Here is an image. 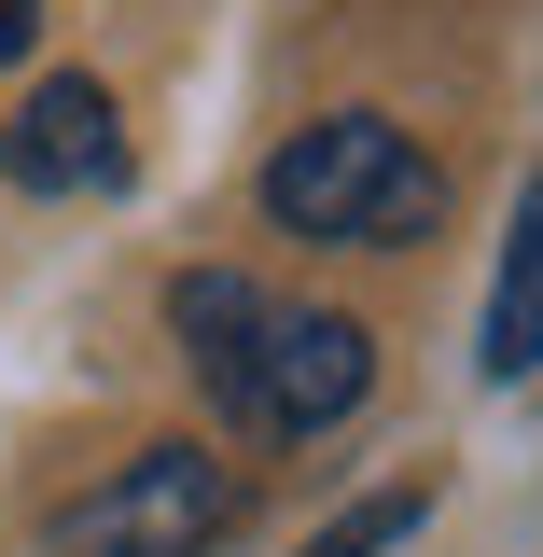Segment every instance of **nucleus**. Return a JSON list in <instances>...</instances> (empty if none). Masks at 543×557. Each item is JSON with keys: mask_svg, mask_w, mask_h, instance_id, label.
Here are the masks:
<instances>
[{"mask_svg": "<svg viewBox=\"0 0 543 557\" xmlns=\"http://www.w3.org/2000/svg\"><path fill=\"white\" fill-rule=\"evenodd\" d=\"M266 278H237V265H182L168 278V335H182V362L209 376V405H237V362H251V335H266Z\"/></svg>", "mask_w": 543, "mask_h": 557, "instance_id": "obj_5", "label": "nucleus"}, {"mask_svg": "<svg viewBox=\"0 0 543 557\" xmlns=\"http://www.w3.org/2000/svg\"><path fill=\"white\" fill-rule=\"evenodd\" d=\"M488 376L516 391L543 376V182L516 196V237H502V293H488Z\"/></svg>", "mask_w": 543, "mask_h": 557, "instance_id": "obj_6", "label": "nucleus"}, {"mask_svg": "<svg viewBox=\"0 0 543 557\" xmlns=\"http://www.w3.org/2000/svg\"><path fill=\"white\" fill-rule=\"evenodd\" d=\"M237 502H251L237 460L182 432V446H139L126 474L84 487V502L57 516V557H209L223 530H237Z\"/></svg>", "mask_w": 543, "mask_h": 557, "instance_id": "obj_2", "label": "nucleus"}, {"mask_svg": "<svg viewBox=\"0 0 543 557\" xmlns=\"http://www.w3.org/2000/svg\"><path fill=\"white\" fill-rule=\"evenodd\" d=\"M418 516H432V474H405V487H362V502H348V516H335V530H321L307 557H391V544L418 530Z\"/></svg>", "mask_w": 543, "mask_h": 557, "instance_id": "obj_7", "label": "nucleus"}, {"mask_svg": "<svg viewBox=\"0 0 543 557\" xmlns=\"http://www.w3.org/2000/svg\"><path fill=\"white\" fill-rule=\"evenodd\" d=\"M28 28H42V0H0V57H28Z\"/></svg>", "mask_w": 543, "mask_h": 557, "instance_id": "obj_8", "label": "nucleus"}, {"mask_svg": "<svg viewBox=\"0 0 543 557\" xmlns=\"http://www.w3.org/2000/svg\"><path fill=\"white\" fill-rule=\"evenodd\" d=\"M0 168H14L28 196H112V182H126V112H112V84H84V70L28 84V112H14V139H0Z\"/></svg>", "mask_w": 543, "mask_h": 557, "instance_id": "obj_4", "label": "nucleus"}, {"mask_svg": "<svg viewBox=\"0 0 543 557\" xmlns=\"http://www.w3.org/2000/svg\"><path fill=\"white\" fill-rule=\"evenodd\" d=\"M266 223L279 237H321V251H418L446 223V168L418 153L391 112H321L266 153Z\"/></svg>", "mask_w": 543, "mask_h": 557, "instance_id": "obj_1", "label": "nucleus"}, {"mask_svg": "<svg viewBox=\"0 0 543 557\" xmlns=\"http://www.w3.org/2000/svg\"><path fill=\"white\" fill-rule=\"evenodd\" d=\"M377 391V335L348 321V307H266V335L237 362V432H266V446H321L348 405Z\"/></svg>", "mask_w": 543, "mask_h": 557, "instance_id": "obj_3", "label": "nucleus"}]
</instances>
